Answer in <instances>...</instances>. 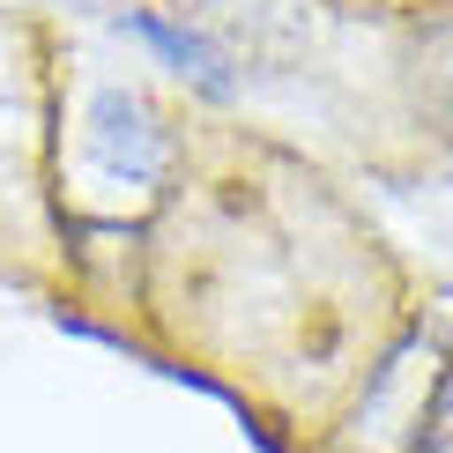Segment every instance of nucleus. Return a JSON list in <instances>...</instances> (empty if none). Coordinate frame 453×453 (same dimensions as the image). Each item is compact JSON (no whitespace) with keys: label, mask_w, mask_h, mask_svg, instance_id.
<instances>
[{"label":"nucleus","mask_w":453,"mask_h":453,"mask_svg":"<svg viewBox=\"0 0 453 453\" xmlns=\"http://www.w3.org/2000/svg\"><path fill=\"white\" fill-rule=\"evenodd\" d=\"M119 30L149 37V45H157L179 74H201L209 89H223V82H231V74H223V52L209 45V37H194V30H172V23H157V15H119Z\"/></svg>","instance_id":"nucleus-1"}]
</instances>
